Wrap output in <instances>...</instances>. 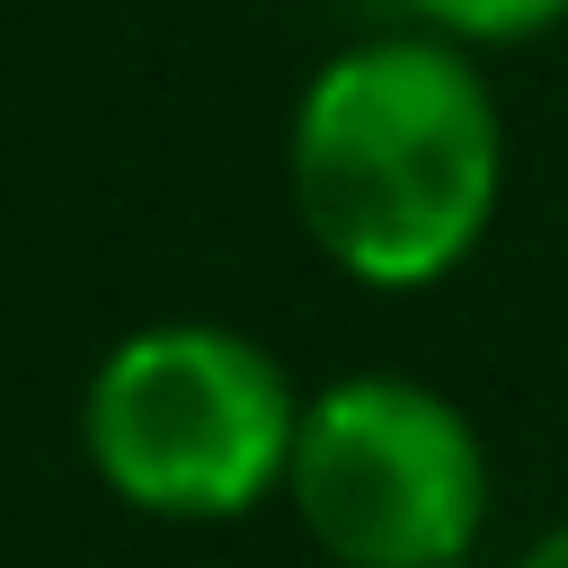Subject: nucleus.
<instances>
[{
	"mask_svg": "<svg viewBox=\"0 0 568 568\" xmlns=\"http://www.w3.org/2000/svg\"><path fill=\"white\" fill-rule=\"evenodd\" d=\"M284 186L311 248L373 284H444L497 222L506 124L470 44L453 36H364L311 71L284 133Z\"/></svg>",
	"mask_w": 568,
	"mask_h": 568,
	"instance_id": "nucleus-1",
	"label": "nucleus"
},
{
	"mask_svg": "<svg viewBox=\"0 0 568 568\" xmlns=\"http://www.w3.org/2000/svg\"><path fill=\"white\" fill-rule=\"evenodd\" d=\"M302 390L284 364L222 320H151L115 337L80 390L89 470L169 524H231L284 497Z\"/></svg>",
	"mask_w": 568,
	"mask_h": 568,
	"instance_id": "nucleus-2",
	"label": "nucleus"
},
{
	"mask_svg": "<svg viewBox=\"0 0 568 568\" xmlns=\"http://www.w3.org/2000/svg\"><path fill=\"white\" fill-rule=\"evenodd\" d=\"M284 497L328 568H462L488 524V453L444 390L346 373L302 399Z\"/></svg>",
	"mask_w": 568,
	"mask_h": 568,
	"instance_id": "nucleus-3",
	"label": "nucleus"
},
{
	"mask_svg": "<svg viewBox=\"0 0 568 568\" xmlns=\"http://www.w3.org/2000/svg\"><path fill=\"white\" fill-rule=\"evenodd\" d=\"M408 18L453 44H524V36L559 27L568 0H408Z\"/></svg>",
	"mask_w": 568,
	"mask_h": 568,
	"instance_id": "nucleus-4",
	"label": "nucleus"
},
{
	"mask_svg": "<svg viewBox=\"0 0 568 568\" xmlns=\"http://www.w3.org/2000/svg\"><path fill=\"white\" fill-rule=\"evenodd\" d=\"M515 568H568V515H559V524H550V532H541V541H532Z\"/></svg>",
	"mask_w": 568,
	"mask_h": 568,
	"instance_id": "nucleus-5",
	"label": "nucleus"
}]
</instances>
